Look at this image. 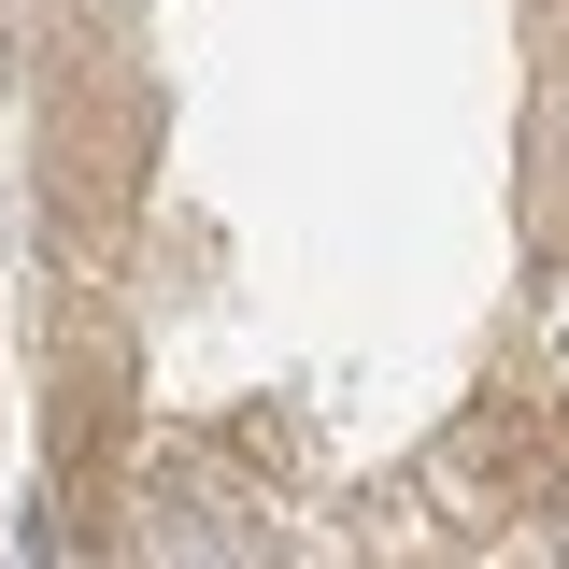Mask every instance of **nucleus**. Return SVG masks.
<instances>
[{
  "label": "nucleus",
  "mask_w": 569,
  "mask_h": 569,
  "mask_svg": "<svg viewBox=\"0 0 569 569\" xmlns=\"http://www.w3.org/2000/svg\"><path fill=\"white\" fill-rule=\"evenodd\" d=\"M556 356H569V284H556Z\"/></svg>",
  "instance_id": "1"
}]
</instances>
